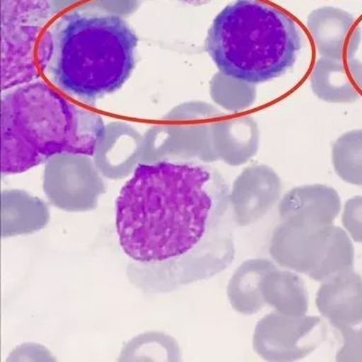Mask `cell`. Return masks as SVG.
<instances>
[{
    "label": "cell",
    "instance_id": "obj_1",
    "mask_svg": "<svg viewBox=\"0 0 362 362\" xmlns=\"http://www.w3.org/2000/svg\"><path fill=\"white\" fill-rule=\"evenodd\" d=\"M231 192L212 166L140 163L115 202L127 276L144 294H168L212 279L234 262Z\"/></svg>",
    "mask_w": 362,
    "mask_h": 362
},
{
    "label": "cell",
    "instance_id": "obj_2",
    "mask_svg": "<svg viewBox=\"0 0 362 362\" xmlns=\"http://www.w3.org/2000/svg\"><path fill=\"white\" fill-rule=\"evenodd\" d=\"M136 34L121 16L76 8L45 29L39 72L63 93L94 104L125 84L136 66Z\"/></svg>",
    "mask_w": 362,
    "mask_h": 362
},
{
    "label": "cell",
    "instance_id": "obj_3",
    "mask_svg": "<svg viewBox=\"0 0 362 362\" xmlns=\"http://www.w3.org/2000/svg\"><path fill=\"white\" fill-rule=\"evenodd\" d=\"M96 112L36 79L1 96V173L30 170L57 155L92 157L105 136Z\"/></svg>",
    "mask_w": 362,
    "mask_h": 362
},
{
    "label": "cell",
    "instance_id": "obj_4",
    "mask_svg": "<svg viewBox=\"0 0 362 362\" xmlns=\"http://www.w3.org/2000/svg\"><path fill=\"white\" fill-rule=\"evenodd\" d=\"M206 50L223 75L267 83L294 66L303 36L294 18L260 0H235L208 31Z\"/></svg>",
    "mask_w": 362,
    "mask_h": 362
},
{
    "label": "cell",
    "instance_id": "obj_5",
    "mask_svg": "<svg viewBox=\"0 0 362 362\" xmlns=\"http://www.w3.org/2000/svg\"><path fill=\"white\" fill-rule=\"evenodd\" d=\"M52 0H1L2 91L40 78L35 52Z\"/></svg>",
    "mask_w": 362,
    "mask_h": 362
},
{
    "label": "cell",
    "instance_id": "obj_6",
    "mask_svg": "<svg viewBox=\"0 0 362 362\" xmlns=\"http://www.w3.org/2000/svg\"><path fill=\"white\" fill-rule=\"evenodd\" d=\"M325 339L323 321L318 316H290L272 313L256 325L253 349L267 361H300Z\"/></svg>",
    "mask_w": 362,
    "mask_h": 362
},
{
    "label": "cell",
    "instance_id": "obj_7",
    "mask_svg": "<svg viewBox=\"0 0 362 362\" xmlns=\"http://www.w3.org/2000/svg\"><path fill=\"white\" fill-rule=\"evenodd\" d=\"M332 226L284 221L274 229L269 255L282 268L309 276L326 255Z\"/></svg>",
    "mask_w": 362,
    "mask_h": 362
},
{
    "label": "cell",
    "instance_id": "obj_8",
    "mask_svg": "<svg viewBox=\"0 0 362 362\" xmlns=\"http://www.w3.org/2000/svg\"><path fill=\"white\" fill-rule=\"evenodd\" d=\"M320 314L334 327L362 321V277L353 269L321 282L316 295Z\"/></svg>",
    "mask_w": 362,
    "mask_h": 362
},
{
    "label": "cell",
    "instance_id": "obj_9",
    "mask_svg": "<svg viewBox=\"0 0 362 362\" xmlns=\"http://www.w3.org/2000/svg\"><path fill=\"white\" fill-rule=\"evenodd\" d=\"M341 200L334 189L326 187H298L288 192L279 206L281 221L330 226L339 215Z\"/></svg>",
    "mask_w": 362,
    "mask_h": 362
},
{
    "label": "cell",
    "instance_id": "obj_10",
    "mask_svg": "<svg viewBox=\"0 0 362 362\" xmlns=\"http://www.w3.org/2000/svg\"><path fill=\"white\" fill-rule=\"evenodd\" d=\"M279 185L269 174L251 173L239 180L231 192L235 223L247 227L262 219L279 198Z\"/></svg>",
    "mask_w": 362,
    "mask_h": 362
},
{
    "label": "cell",
    "instance_id": "obj_11",
    "mask_svg": "<svg viewBox=\"0 0 362 362\" xmlns=\"http://www.w3.org/2000/svg\"><path fill=\"white\" fill-rule=\"evenodd\" d=\"M277 267L264 258L245 260L234 272L227 287V296L232 308L242 315H255L266 305L262 284L267 274Z\"/></svg>",
    "mask_w": 362,
    "mask_h": 362
},
{
    "label": "cell",
    "instance_id": "obj_12",
    "mask_svg": "<svg viewBox=\"0 0 362 362\" xmlns=\"http://www.w3.org/2000/svg\"><path fill=\"white\" fill-rule=\"evenodd\" d=\"M266 305L284 315L303 316L308 313L309 298L305 281L290 269H274L264 279Z\"/></svg>",
    "mask_w": 362,
    "mask_h": 362
},
{
    "label": "cell",
    "instance_id": "obj_13",
    "mask_svg": "<svg viewBox=\"0 0 362 362\" xmlns=\"http://www.w3.org/2000/svg\"><path fill=\"white\" fill-rule=\"evenodd\" d=\"M354 263L355 250L351 237L346 230L334 224L326 255L318 268L309 277L321 284L329 277L353 269Z\"/></svg>",
    "mask_w": 362,
    "mask_h": 362
},
{
    "label": "cell",
    "instance_id": "obj_14",
    "mask_svg": "<svg viewBox=\"0 0 362 362\" xmlns=\"http://www.w3.org/2000/svg\"><path fill=\"white\" fill-rule=\"evenodd\" d=\"M337 166L349 183L362 186V134L346 140L337 149Z\"/></svg>",
    "mask_w": 362,
    "mask_h": 362
},
{
    "label": "cell",
    "instance_id": "obj_15",
    "mask_svg": "<svg viewBox=\"0 0 362 362\" xmlns=\"http://www.w3.org/2000/svg\"><path fill=\"white\" fill-rule=\"evenodd\" d=\"M342 345L337 354L340 362H362V321L361 323L338 327Z\"/></svg>",
    "mask_w": 362,
    "mask_h": 362
},
{
    "label": "cell",
    "instance_id": "obj_16",
    "mask_svg": "<svg viewBox=\"0 0 362 362\" xmlns=\"http://www.w3.org/2000/svg\"><path fill=\"white\" fill-rule=\"evenodd\" d=\"M342 223L351 239L362 244V197L347 201L343 211Z\"/></svg>",
    "mask_w": 362,
    "mask_h": 362
},
{
    "label": "cell",
    "instance_id": "obj_17",
    "mask_svg": "<svg viewBox=\"0 0 362 362\" xmlns=\"http://www.w3.org/2000/svg\"><path fill=\"white\" fill-rule=\"evenodd\" d=\"M179 1L184 2V4L194 5V6H200L209 4L211 0H179Z\"/></svg>",
    "mask_w": 362,
    "mask_h": 362
}]
</instances>
